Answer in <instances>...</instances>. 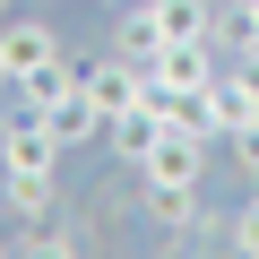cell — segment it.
Returning <instances> with one entry per match:
<instances>
[{
    "mask_svg": "<svg viewBox=\"0 0 259 259\" xmlns=\"http://www.w3.org/2000/svg\"><path fill=\"white\" fill-rule=\"evenodd\" d=\"M156 18H164V44H199L216 35V0H156Z\"/></svg>",
    "mask_w": 259,
    "mask_h": 259,
    "instance_id": "obj_11",
    "label": "cell"
},
{
    "mask_svg": "<svg viewBox=\"0 0 259 259\" xmlns=\"http://www.w3.org/2000/svg\"><path fill=\"white\" fill-rule=\"evenodd\" d=\"M0 207H9L18 225H44L61 207V173H0Z\"/></svg>",
    "mask_w": 259,
    "mask_h": 259,
    "instance_id": "obj_10",
    "label": "cell"
},
{
    "mask_svg": "<svg viewBox=\"0 0 259 259\" xmlns=\"http://www.w3.org/2000/svg\"><path fill=\"white\" fill-rule=\"evenodd\" d=\"M104 9H121V0H104Z\"/></svg>",
    "mask_w": 259,
    "mask_h": 259,
    "instance_id": "obj_17",
    "label": "cell"
},
{
    "mask_svg": "<svg viewBox=\"0 0 259 259\" xmlns=\"http://www.w3.org/2000/svg\"><path fill=\"white\" fill-rule=\"evenodd\" d=\"M112 52H130V61H156V52H164L156 0H121V9H112Z\"/></svg>",
    "mask_w": 259,
    "mask_h": 259,
    "instance_id": "obj_9",
    "label": "cell"
},
{
    "mask_svg": "<svg viewBox=\"0 0 259 259\" xmlns=\"http://www.w3.org/2000/svg\"><path fill=\"white\" fill-rule=\"evenodd\" d=\"M156 139H164V112H156L147 95H139V104H130V112H112V121H104V147H112V156H121L130 173H139V156H147Z\"/></svg>",
    "mask_w": 259,
    "mask_h": 259,
    "instance_id": "obj_7",
    "label": "cell"
},
{
    "mask_svg": "<svg viewBox=\"0 0 259 259\" xmlns=\"http://www.w3.org/2000/svg\"><path fill=\"white\" fill-rule=\"evenodd\" d=\"M207 121H216V139H233V130L259 121V69H250V61H225V69L207 78Z\"/></svg>",
    "mask_w": 259,
    "mask_h": 259,
    "instance_id": "obj_3",
    "label": "cell"
},
{
    "mask_svg": "<svg viewBox=\"0 0 259 259\" xmlns=\"http://www.w3.org/2000/svg\"><path fill=\"white\" fill-rule=\"evenodd\" d=\"M225 61H216V35H199V44H164L156 61H147V78L156 87H207Z\"/></svg>",
    "mask_w": 259,
    "mask_h": 259,
    "instance_id": "obj_6",
    "label": "cell"
},
{
    "mask_svg": "<svg viewBox=\"0 0 259 259\" xmlns=\"http://www.w3.org/2000/svg\"><path fill=\"white\" fill-rule=\"evenodd\" d=\"M52 61H61V35L44 18H0V69H9V87L35 78V69H52Z\"/></svg>",
    "mask_w": 259,
    "mask_h": 259,
    "instance_id": "obj_4",
    "label": "cell"
},
{
    "mask_svg": "<svg viewBox=\"0 0 259 259\" xmlns=\"http://www.w3.org/2000/svg\"><path fill=\"white\" fill-rule=\"evenodd\" d=\"M156 182L207 190V130H182V121H164V139L139 156V190H156Z\"/></svg>",
    "mask_w": 259,
    "mask_h": 259,
    "instance_id": "obj_1",
    "label": "cell"
},
{
    "mask_svg": "<svg viewBox=\"0 0 259 259\" xmlns=\"http://www.w3.org/2000/svg\"><path fill=\"white\" fill-rule=\"evenodd\" d=\"M44 121L61 130V147H87V139H104V104L87 95V69H78V78H69L52 104H44Z\"/></svg>",
    "mask_w": 259,
    "mask_h": 259,
    "instance_id": "obj_5",
    "label": "cell"
},
{
    "mask_svg": "<svg viewBox=\"0 0 259 259\" xmlns=\"http://www.w3.org/2000/svg\"><path fill=\"white\" fill-rule=\"evenodd\" d=\"M18 250H52V259H61V250H87V225H78V216H44V225L18 233Z\"/></svg>",
    "mask_w": 259,
    "mask_h": 259,
    "instance_id": "obj_12",
    "label": "cell"
},
{
    "mask_svg": "<svg viewBox=\"0 0 259 259\" xmlns=\"http://www.w3.org/2000/svg\"><path fill=\"white\" fill-rule=\"evenodd\" d=\"M225 147H233V164H242V173L259 182V121H250V130H233V139H225Z\"/></svg>",
    "mask_w": 259,
    "mask_h": 259,
    "instance_id": "obj_14",
    "label": "cell"
},
{
    "mask_svg": "<svg viewBox=\"0 0 259 259\" xmlns=\"http://www.w3.org/2000/svg\"><path fill=\"white\" fill-rule=\"evenodd\" d=\"M0 95H9V69H0Z\"/></svg>",
    "mask_w": 259,
    "mask_h": 259,
    "instance_id": "obj_15",
    "label": "cell"
},
{
    "mask_svg": "<svg viewBox=\"0 0 259 259\" xmlns=\"http://www.w3.org/2000/svg\"><path fill=\"white\" fill-rule=\"evenodd\" d=\"M0 18H9V0H0Z\"/></svg>",
    "mask_w": 259,
    "mask_h": 259,
    "instance_id": "obj_16",
    "label": "cell"
},
{
    "mask_svg": "<svg viewBox=\"0 0 259 259\" xmlns=\"http://www.w3.org/2000/svg\"><path fill=\"white\" fill-rule=\"evenodd\" d=\"M147 216H156L173 242H207V233H216V225L199 216V190H182V182H156V190H147Z\"/></svg>",
    "mask_w": 259,
    "mask_h": 259,
    "instance_id": "obj_8",
    "label": "cell"
},
{
    "mask_svg": "<svg viewBox=\"0 0 259 259\" xmlns=\"http://www.w3.org/2000/svg\"><path fill=\"white\" fill-rule=\"evenodd\" d=\"M225 242H233V250H250V259H259V182H250V199H242V207H233V225H225Z\"/></svg>",
    "mask_w": 259,
    "mask_h": 259,
    "instance_id": "obj_13",
    "label": "cell"
},
{
    "mask_svg": "<svg viewBox=\"0 0 259 259\" xmlns=\"http://www.w3.org/2000/svg\"><path fill=\"white\" fill-rule=\"evenodd\" d=\"M61 130L44 112H18V121H0V173H61Z\"/></svg>",
    "mask_w": 259,
    "mask_h": 259,
    "instance_id": "obj_2",
    "label": "cell"
}]
</instances>
